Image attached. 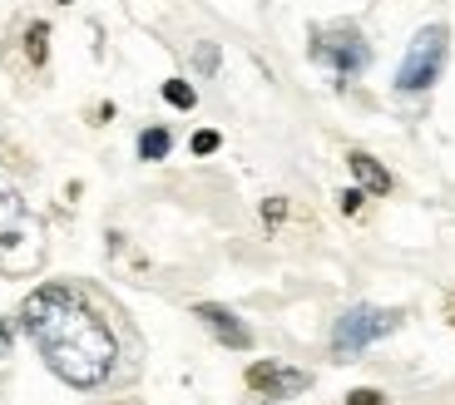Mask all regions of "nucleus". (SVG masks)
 I'll list each match as a JSON object with an SVG mask.
<instances>
[{
    "label": "nucleus",
    "instance_id": "1",
    "mask_svg": "<svg viewBox=\"0 0 455 405\" xmlns=\"http://www.w3.org/2000/svg\"><path fill=\"white\" fill-rule=\"evenodd\" d=\"M20 327L30 331L35 351L45 356L50 371L75 391H94L114 376L119 341H114L109 322L65 282H50V287L25 297Z\"/></svg>",
    "mask_w": 455,
    "mask_h": 405
},
{
    "label": "nucleus",
    "instance_id": "2",
    "mask_svg": "<svg viewBox=\"0 0 455 405\" xmlns=\"http://www.w3.org/2000/svg\"><path fill=\"white\" fill-rule=\"evenodd\" d=\"M445 50H451V30L445 25H426L416 40H411L406 60L396 69V94H426L441 79V65H445Z\"/></svg>",
    "mask_w": 455,
    "mask_h": 405
},
{
    "label": "nucleus",
    "instance_id": "3",
    "mask_svg": "<svg viewBox=\"0 0 455 405\" xmlns=\"http://www.w3.org/2000/svg\"><path fill=\"white\" fill-rule=\"evenodd\" d=\"M366 55H371V50H366L362 30H352V25H337V30H312V60L331 65L337 84H347V79L362 75Z\"/></svg>",
    "mask_w": 455,
    "mask_h": 405
},
{
    "label": "nucleus",
    "instance_id": "4",
    "mask_svg": "<svg viewBox=\"0 0 455 405\" xmlns=\"http://www.w3.org/2000/svg\"><path fill=\"white\" fill-rule=\"evenodd\" d=\"M401 327V312H381V306H352L347 316H337V331H331V351L352 356V351H366L371 341L391 337Z\"/></svg>",
    "mask_w": 455,
    "mask_h": 405
},
{
    "label": "nucleus",
    "instance_id": "5",
    "mask_svg": "<svg viewBox=\"0 0 455 405\" xmlns=\"http://www.w3.org/2000/svg\"><path fill=\"white\" fill-rule=\"evenodd\" d=\"M243 381H248V391H258V395H297V391L312 385V376L292 371V366H277V361H252Z\"/></svg>",
    "mask_w": 455,
    "mask_h": 405
},
{
    "label": "nucleus",
    "instance_id": "6",
    "mask_svg": "<svg viewBox=\"0 0 455 405\" xmlns=\"http://www.w3.org/2000/svg\"><path fill=\"white\" fill-rule=\"evenodd\" d=\"M194 316L204 322L208 331H213L218 341H223V346H233V351H252V331L243 327V322H238L233 312H228V306H218V302H198V306H194Z\"/></svg>",
    "mask_w": 455,
    "mask_h": 405
},
{
    "label": "nucleus",
    "instance_id": "7",
    "mask_svg": "<svg viewBox=\"0 0 455 405\" xmlns=\"http://www.w3.org/2000/svg\"><path fill=\"white\" fill-rule=\"evenodd\" d=\"M347 169H352L356 188L376 193V198H381V193H391V188H396V183H391V173L381 169V163H376L371 154H362V148H352V154H347Z\"/></svg>",
    "mask_w": 455,
    "mask_h": 405
},
{
    "label": "nucleus",
    "instance_id": "8",
    "mask_svg": "<svg viewBox=\"0 0 455 405\" xmlns=\"http://www.w3.org/2000/svg\"><path fill=\"white\" fill-rule=\"evenodd\" d=\"M169 148H173V134L164 124H154V129H144V134H139V158H144V163L169 158Z\"/></svg>",
    "mask_w": 455,
    "mask_h": 405
},
{
    "label": "nucleus",
    "instance_id": "9",
    "mask_svg": "<svg viewBox=\"0 0 455 405\" xmlns=\"http://www.w3.org/2000/svg\"><path fill=\"white\" fill-rule=\"evenodd\" d=\"M25 60H30L35 69L50 60V25H45V20H35L30 30H25Z\"/></svg>",
    "mask_w": 455,
    "mask_h": 405
},
{
    "label": "nucleus",
    "instance_id": "10",
    "mask_svg": "<svg viewBox=\"0 0 455 405\" xmlns=\"http://www.w3.org/2000/svg\"><path fill=\"white\" fill-rule=\"evenodd\" d=\"M164 99H169L173 109H194L198 94H194V84H188V79H169V84H164Z\"/></svg>",
    "mask_w": 455,
    "mask_h": 405
},
{
    "label": "nucleus",
    "instance_id": "11",
    "mask_svg": "<svg viewBox=\"0 0 455 405\" xmlns=\"http://www.w3.org/2000/svg\"><path fill=\"white\" fill-rule=\"evenodd\" d=\"M188 148H194L198 158H208V154H218V148H223V134H218V129H198Z\"/></svg>",
    "mask_w": 455,
    "mask_h": 405
},
{
    "label": "nucleus",
    "instance_id": "12",
    "mask_svg": "<svg viewBox=\"0 0 455 405\" xmlns=\"http://www.w3.org/2000/svg\"><path fill=\"white\" fill-rule=\"evenodd\" d=\"M347 405H387V395H381V391H371V385H362V391H352V395H347Z\"/></svg>",
    "mask_w": 455,
    "mask_h": 405
},
{
    "label": "nucleus",
    "instance_id": "13",
    "mask_svg": "<svg viewBox=\"0 0 455 405\" xmlns=\"http://www.w3.org/2000/svg\"><path fill=\"white\" fill-rule=\"evenodd\" d=\"M362 202H366V188H347L341 193V213H362Z\"/></svg>",
    "mask_w": 455,
    "mask_h": 405
},
{
    "label": "nucleus",
    "instance_id": "14",
    "mask_svg": "<svg viewBox=\"0 0 455 405\" xmlns=\"http://www.w3.org/2000/svg\"><path fill=\"white\" fill-rule=\"evenodd\" d=\"M262 218H267V223H283V218H287V202H283V198H267V202H262Z\"/></svg>",
    "mask_w": 455,
    "mask_h": 405
},
{
    "label": "nucleus",
    "instance_id": "15",
    "mask_svg": "<svg viewBox=\"0 0 455 405\" xmlns=\"http://www.w3.org/2000/svg\"><path fill=\"white\" fill-rule=\"evenodd\" d=\"M198 69H204V75H213V69H218V45H204V50H198Z\"/></svg>",
    "mask_w": 455,
    "mask_h": 405
},
{
    "label": "nucleus",
    "instance_id": "16",
    "mask_svg": "<svg viewBox=\"0 0 455 405\" xmlns=\"http://www.w3.org/2000/svg\"><path fill=\"white\" fill-rule=\"evenodd\" d=\"M5 351H11V327L0 322V356H5Z\"/></svg>",
    "mask_w": 455,
    "mask_h": 405
},
{
    "label": "nucleus",
    "instance_id": "17",
    "mask_svg": "<svg viewBox=\"0 0 455 405\" xmlns=\"http://www.w3.org/2000/svg\"><path fill=\"white\" fill-rule=\"evenodd\" d=\"M451 327H455V306H451Z\"/></svg>",
    "mask_w": 455,
    "mask_h": 405
},
{
    "label": "nucleus",
    "instance_id": "18",
    "mask_svg": "<svg viewBox=\"0 0 455 405\" xmlns=\"http://www.w3.org/2000/svg\"><path fill=\"white\" fill-rule=\"evenodd\" d=\"M60 5H75V0H60Z\"/></svg>",
    "mask_w": 455,
    "mask_h": 405
}]
</instances>
